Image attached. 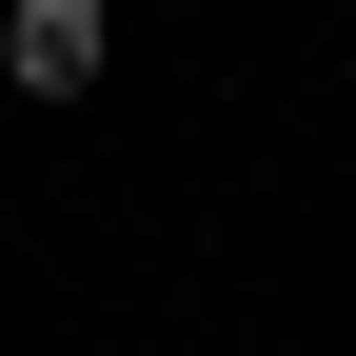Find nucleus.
I'll return each instance as SVG.
<instances>
[{"label": "nucleus", "mask_w": 356, "mask_h": 356, "mask_svg": "<svg viewBox=\"0 0 356 356\" xmlns=\"http://www.w3.org/2000/svg\"><path fill=\"white\" fill-rule=\"evenodd\" d=\"M99 0H20V20H0V79H20V99H79V79H99Z\"/></svg>", "instance_id": "1"}]
</instances>
